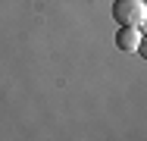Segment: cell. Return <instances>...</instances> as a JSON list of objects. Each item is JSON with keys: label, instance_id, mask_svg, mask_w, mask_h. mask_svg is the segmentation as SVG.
<instances>
[{"label": "cell", "instance_id": "obj_1", "mask_svg": "<svg viewBox=\"0 0 147 141\" xmlns=\"http://www.w3.org/2000/svg\"><path fill=\"white\" fill-rule=\"evenodd\" d=\"M113 16H116L119 25H144L147 3L144 0H116L113 3Z\"/></svg>", "mask_w": 147, "mask_h": 141}, {"label": "cell", "instance_id": "obj_2", "mask_svg": "<svg viewBox=\"0 0 147 141\" xmlns=\"http://www.w3.org/2000/svg\"><path fill=\"white\" fill-rule=\"evenodd\" d=\"M138 41H141V25H119L116 31V47L119 50H138Z\"/></svg>", "mask_w": 147, "mask_h": 141}, {"label": "cell", "instance_id": "obj_3", "mask_svg": "<svg viewBox=\"0 0 147 141\" xmlns=\"http://www.w3.org/2000/svg\"><path fill=\"white\" fill-rule=\"evenodd\" d=\"M138 54L141 60H147V35H141V41H138Z\"/></svg>", "mask_w": 147, "mask_h": 141}, {"label": "cell", "instance_id": "obj_4", "mask_svg": "<svg viewBox=\"0 0 147 141\" xmlns=\"http://www.w3.org/2000/svg\"><path fill=\"white\" fill-rule=\"evenodd\" d=\"M144 25H147V19H144Z\"/></svg>", "mask_w": 147, "mask_h": 141}]
</instances>
